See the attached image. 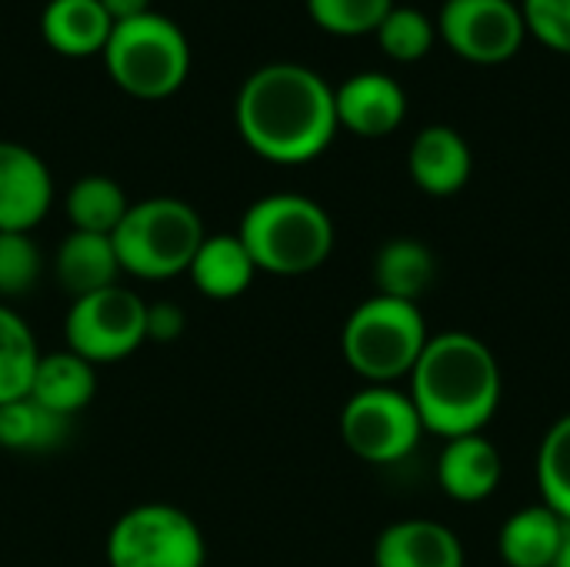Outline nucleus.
Instances as JSON below:
<instances>
[{"mask_svg":"<svg viewBox=\"0 0 570 567\" xmlns=\"http://www.w3.org/2000/svg\"><path fill=\"white\" fill-rule=\"evenodd\" d=\"M237 130L247 147L274 164H304L317 157L337 124L334 87L304 63L274 60L250 70L234 104Z\"/></svg>","mask_w":570,"mask_h":567,"instance_id":"1","label":"nucleus"},{"mask_svg":"<svg viewBox=\"0 0 570 567\" xmlns=\"http://www.w3.org/2000/svg\"><path fill=\"white\" fill-rule=\"evenodd\" d=\"M501 388L504 378L494 351L468 331L428 338V348L411 371V401L421 424L444 441L481 434L498 414Z\"/></svg>","mask_w":570,"mask_h":567,"instance_id":"2","label":"nucleus"},{"mask_svg":"<svg viewBox=\"0 0 570 567\" xmlns=\"http://www.w3.org/2000/svg\"><path fill=\"white\" fill-rule=\"evenodd\" d=\"M237 237L257 271L274 277H304L331 257L334 221L304 194H267L244 211Z\"/></svg>","mask_w":570,"mask_h":567,"instance_id":"3","label":"nucleus"},{"mask_svg":"<svg viewBox=\"0 0 570 567\" xmlns=\"http://www.w3.org/2000/svg\"><path fill=\"white\" fill-rule=\"evenodd\" d=\"M204 237L200 214L177 197H147L130 204L110 234L120 271L140 281H170L187 274Z\"/></svg>","mask_w":570,"mask_h":567,"instance_id":"4","label":"nucleus"},{"mask_svg":"<svg viewBox=\"0 0 570 567\" xmlns=\"http://www.w3.org/2000/svg\"><path fill=\"white\" fill-rule=\"evenodd\" d=\"M428 338L431 334L417 304L374 294L344 321L341 351L351 371L367 384H394L411 378Z\"/></svg>","mask_w":570,"mask_h":567,"instance_id":"5","label":"nucleus"},{"mask_svg":"<svg viewBox=\"0 0 570 567\" xmlns=\"http://www.w3.org/2000/svg\"><path fill=\"white\" fill-rule=\"evenodd\" d=\"M110 77L134 97L174 94L190 70V43L177 20L157 10L117 20L104 43Z\"/></svg>","mask_w":570,"mask_h":567,"instance_id":"6","label":"nucleus"},{"mask_svg":"<svg viewBox=\"0 0 570 567\" xmlns=\"http://www.w3.org/2000/svg\"><path fill=\"white\" fill-rule=\"evenodd\" d=\"M207 545L197 521L174 505H137L107 535L110 567H204Z\"/></svg>","mask_w":570,"mask_h":567,"instance_id":"7","label":"nucleus"},{"mask_svg":"<svg viewBox=\"0 0 570 567\" xmlns=\"http://www.w3.org/2000/svg\"><path fill=\"white\" fill-rule=\"evenodd\" d=\"M424 424L411 394L394 384H367L341 411L347 451L367 465H397L421 444Z\"/></svg>","mask_w":570,"mask_h":567,"instance_id":"8","label":"nucleus"},{"mask_svg":"<svg viewBox=\"0 0 570 567\" xmlns=\"http://www.w3.org/2000/svg\"><path fill=\"white\" fill-rule=\"evenodd\" d=\"M63 338L67 351L90 364L124 361L147 341V304L120 284L73 297Z\"/></svg>","mask_w":570,"mask_h":567,"instance_id":"9","label":"nucleus"},{"mask_svg":"<svg viewBox=\"0 0 570 567\" xmlns=\"http://www.w3.org/2000/svg\"><path fill=\"white\" fill-rule=\"evenodd\" d=\"M441 37L468 60L498 63L521 50L528 23L514 0H444Z\"/></svg>","mask_w":570,"mask_h":567,"instance_id":"10","label":"nucleus"},{"mask_svg":"<svg viewBox=\"0 0 570 567\" xmlns=\"http://www.w3.org/2000/svg\"><path fill=\"white\" fill-rule=\"evenodd\" d=\"M53 177L23 144L0 140V231L30 234L50 211Z\"/></svg>","mask_w":570,"mask_h":567,"instance_id":"11","label":"nucleus"},{"mask_svg":"<svg viewBox=\"0 0 570 567\" xmlns=\"http://www.w3.org/2000/svg\"><path fill=\"white\" fill-rule=\"evenodd\" d=\"M337 124L361 137H384L397 130L407 114L404 87L377 70H361L334 90Z\"/></svg>","mask_w":570,"mask_h":567,"instance_id":"12","label":"nucleus"},{"mask_svg":"<svg viewBox=\"0 0 570 567\" xmlns=\"http://www.w3.org/2000/svg\"><path fill=\"white\" fill-rule=\"evenodd\" d=\"M407 167L421 190H428L434 197H451L471 180L474 154H471L468 140L461 137V130H454L448 124H431L414 137Z\"/></svg>","mask_w":570,"mask_h":567,"instance_id":"13","label":"nucleus"},{"mask_svg":"<svg viewBox=\"0 0 570 567\" xmlns=\"http://www.w3.org/2000/svg\"><path fill=\"white\" fill-rule=\"evenodd\" d=\"M374 567H464V548L441 521H394L374 545Z\"/></svg>","mask_w":570,"mask_h":567,"instance_id":"14","label":"nucleus"},{"mask_svg":"<svg viewBox=\"0 0 570 567\" xmlns=\"http://www.w3.org/2000/svg\"><path fill=\"white\" fill-rule=\"evenodd\" d=\"M501 451L491 438L481 434H461L448 438L441 461H438V481L441 488L464 505H478L491 498L501 485Z\"/></svg>","mask_w":570,"mask_h":567,"instance_id":"15","label":"nucleus"},{"mask_svg":"<svg viewBox=\"0 0 570 567\" xmlns=\"http://www.w3.org/2000/svg\"><path fill=\"white\" fill-rule=\"evenodd\" d=\"M53 274L70 297H83V294L114 287L124 271H120L114 241L107 234L70 231L57 247Z\"/></svg>","mask_w":570,"mask_h":567,"instance_id":"16","label":"nucleus"},{"mask_svg":"<svg viewBox=\"0 0 570 567\" xmlns=\"http://www.w3.org/2000/svg\"><path fill=\"white\" fill-rule=\"evenodd\" d=\"M187 274H190L194 287L204 297L230 301V297H240L250 287V281L257 274V264H254V257L247 254V247H244V241L237 234H210L197 247Z\"/></svg>","mask_w":570,"mask_h":567,"instance_id":"17","label":"nucleus"},{"mask_svg":"<svg viewBox=\"0 0 570 567\" xmlns=\"http://www.w3.org/2000/svg\"><path fill=\"white\" fill-rule=\"evenodd\" d=\"M94 394H97V374L90 361L77 358L73 351L40 354L30 381V398L37 404L73 421L94 401Z\"/></svg>","mask_w":570,"mask_h":567,"instance_id":"18","label":"nucleus"},{"mask_svg":"<svg viewBox=\"0 0 570 567\" xmlns=\"http://www.w3.org/2000/svg\"><path fill=\"white\" fill-rule=\"evenodd\" d=\"M434 251L417 237H394L374 254V287L381 297L417 304V297L434 284Z\"/></svg>","mask_w":570,"mask_h":567,"instance_id":"19","label":"nucleus"},{"mask_svg":"<svg viewBox=\"0 0 570 567\" xmlns=\"http://www.w3.org/2000/svg\"><path fill=\"white\" fill-rule=\"evenodd\" d=\"M40 30L47 43L60 53H94L104 50L114 17L100 0H47L40 13Z\"/></svg>","mask_w":570,"mask_h":567,"instance_id":"20","label":"nucleus"},{"mask_svg":"<svg viewBox=\"0 0 570 567\" xmlns=\"http://www.w3.org/2000/svg\"><path fill=\"white\" fill-rule=\"evenodd\" d=\"M564 535V518L548 505H531L514 511L498 538L501 558L508 567H551Z\"/></svg>","mask_w":570,"mask_h":567,"instance_id":"21","label":"nucleus"},{"mask_svg":"<svg viewBox=\"0 0 570 567\" xmlns=\"http://www.w3.org/2000/svg\"><path fill=\"white\" fill-rule=\"evenodd\" d=\"M70 434V418H60L37 404L30 394L10 404H0V448L17 454H47L57 451Z\"/></svg>","mask_w":570,"mask_h":567,"instance_id":"22","label":"nucleus"},{"mask_svg":"<svg viewBox=\"0 0 570 567\" xmlns=\"http://www.w3.org/2000/svg\"><path fill=\"white\" fill-rule=\"evenodd\" d=\"M67 217L73 231H87V234H114L117 224L124 221L130 201L124 194V187L114 177L104 174H87L80 180H73V187L67 190Z\"/></svg>","mask_w":570,"mask_h":567,"instance_id":"23","label":"nucleus"},{"mask_svg":"<svg viewBox=\"0 0 570 567\" xmlns=\"http://www.w3.org/2000/svg\"><path fill=\"white\" fill-rule=\"evenodd\" d=\"M40 351L30 324L7 304H0V404L30 394Z\"/></svg>","mask_w":570,"mask_h":567,"instance_id":"24","label":"nucleus"},{"mask_svg":"<svg viewBox=\"0 0 570 567\" xmlns=\"http://www.w3.org/2000/svg\"><path fill=\"white\" fill-rule=\"evenodd\" d=\"M538 488L541 505L570 521V414L558 418L538 448Z\"/></svg>","mask_w":570,"mask_h":567,"instance_id":"25","label":"nucleus"},{"mask_svg":"<svg viewBox=\"0 0 570 567\" xmlns=\"http://www.w3.org/2000/svg\"><path fill=\"white\" fill-rule=\"evenodd\" d=\"M434 37H438L434 20L417 7H391L387 17L377 23V40L384 53H391L394 60L424 57L434 47Z\"/></svg>","mask_w":570,"mask_h":567,"instance_id":"26","label":"nucleus"},{"mask_svg":"<svg viewBox=\"0 0 570 567\" xmlns=\"http://www.w3.org/2000/svg\"><path fill=\"white\" fill-rule=\"evenodd\" d=\"M43 274L40 247L30 234L0 231V304L3 297H23L37 287Z\"/></svg>","mask_w":570,"mask_h":567,"instance_id":"27","label":"nucleus"},{"mask_svg":"<svg viewBox=\"0 0 570 567\" xmlns=\"http://www.w3.org/2000/svg\"><path fill=\"white\" fill-rule=\"evenodd\" d=\"M391 7L394 0H307L311 17L334 33L377 30V23L387 17Z\"/></svg>","mask_w":570,"mask_h":567,"instance_id":"28","label":"nucleus"},{"mask_svg":"<svg viewBox=\"0 0 570 567\" xmlns=\"http://www.w3.org/2000/svg\"><path fill=\"white\" fill-rule=\"evenodd\" d=\"M524 23L548 47L570 53V0H524Z\"/></svg>","mask_w":570,"mask_h":567,"instance_id":"29","label":"nucleus"},{"mask_svg":"<svg viewBox=\"0 0 570 567\" xmlns=\"http://www.w3.org/2000/svg\"><path fill=\"white\" fill-rule=\"evenodd\" d=\"M184 328H187V314L180 304H170V301L147 304V341L170 344L184 334Z\"/></svg>","mask_w":570,"mask_h":567,"instance_id":"30","label":"nucleus"},{"mask_svg":"<svg viewBox=\"0 0 570 567\" xmlns=\"http://www.w3.org/2000/svg\"><path fill=\"white\" fill-rule=\"evenodd\" d=\"M104 3V10L114 17V23L117 20H127V17H137V13H144V10H150V0H100Z\"/></svg>","mask_w":570,"mask_h":567,"instance_id":"31","label":"nucleus"},{"mask_svg":"<svg viewBox=\"0 0 570 567\" xmlns=\"http://www.w3.org/2000/svg\"><path fill=\"white\" fill-rule=\"evenodd\" d=\"M551 567H570V521H564V535H561V545H558V555H554Z\"/></svg>","mask_w":570,"mask_h":567,"instance_id":"32","label":"nucleus"}]
</instances>
